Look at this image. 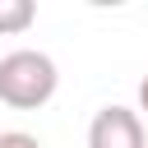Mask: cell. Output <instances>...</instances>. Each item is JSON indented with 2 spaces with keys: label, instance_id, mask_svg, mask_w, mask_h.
Here are the masks:
<instances>
[{
  "label": "cell",
  "instance_id": "1",
  "mask_svg": "<svg viewBox=\"0 0 148 148\" xmlns=\"http://www.w3.org/2000/svg\"><path fill=\"white\" fill-rule=\"evenodd\" d=\"M60 88V69L46 51L18 46L9 56H0V102L14 111H37L56 97Z\"/></svg>",
  "mask_w": 148,
  "mask_h": 148
},
{
  "label": "cell",
  "instance_id": "2",
  "mask_svg": "<svg viewBox=\"0 0 148 148\" xmlns=\"http://www.w3.org/2000/svg\"><path fill=\"white\" fill-rule=\"evenodd\" d=\"M88 148H148V134H143V116L111 102L92 116L88 125Z\"/></svg>",
  "mask_w": 148,
  "mask_h": 148
},
{
  "label": "cell",
  "instance_id": "3",
  "mask_svg": "<svg viewBox=\"0 0 148 148\" xmlns=\"http://www.w3.org/2000/svg\"><path fill=\"white\" fill-rule=\"evenodd\" d=\"M32 23H37V5L32 0H0V37L28 32Z\"/></svg>",
  "mask_w": 148,
  "mask_h": 148
},
{
  "label": "cell",
  "instance_id": "4",
  "mask_svg": "<svg viewBox=\"0 0 148 148\" xmlns=\"http://www.w3.org/2000/svg\"><path fill=\"white\" fill-rule=\"evenodd\" d=\"M0 148H42V139L28 130H0Z\"/></svg>",
  "mask_w": 148,
  "mask_h": 148
},
{
  "label": "cell",
  "instance_id": "5",
  "mask_svg": "<svg viewBox=\"0 0 148 148\" xmlns=\"http://www.w3.org/2000/svg\"><path fill=\"white\" fill-rule=\"evenodd\" d=\"M139 111L148 116V74H143V83H139Z\"/></svg>",
  "mask_w": 148,
  "mask_h": 148
}]
</instances>
